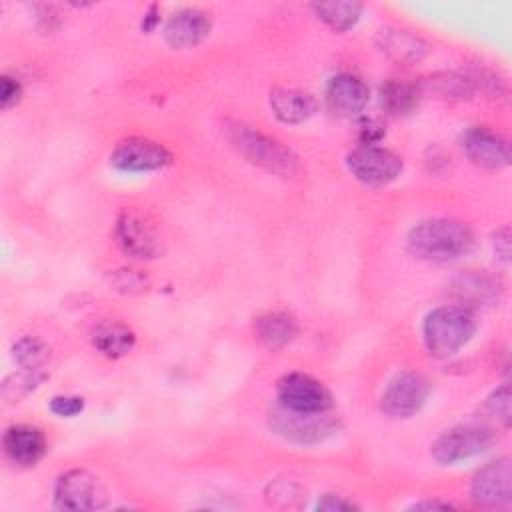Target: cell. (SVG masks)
<instances>
[{"instance_id": "obj_1", "label": "cell", "mask_w": 512, "mask_h": 512, "mask_svg": "<svg viewBox=\"0 0 512 512\" xmlns=\"http://www.w3.org/2000/svg\"><path fill=\"white\" fill-rule=\"evenodd\" d=\"M226 140L230 146L246 158L250 164L284 178L300 176L304 166L294 150L284 146L280 140L260 132L254 126L242 122H226L224 126Z\"/></svg>"}, {"instance_id": "obj_2", "label": "cell", "mask_w": 512, "mask_h": 512, "mask_svg": "<svg viewBox=\"0 0 512 512\" xmlns=\"http://www.w3.org/2000/svg\"><path fill=\"white\" fill-rule=\"evenodd\" d=\"M412 256L428 262H452L474 248V232L452 218H432L416 224L406 238Z\"/></svg>"}, {"instance_id": "obj_3", "label": "cell", "mask_w": 512, "mask_h": 512, "mask_svg": "<svg viewBox=\"0 0 512 512\" xmlns=\"http://www.w3.org/2000/svg\"><path fill=\"white\" fill-rule=\"evenodd\" d=\"M478 328L476 316L466 306H438L422 322L426 350L434 358H450L462 350Z\"/></svg>"}, {"instance_id": "obj_4", "label": "cell", "mask_w": 512, "mask_h": 512, "mask_svg": "<svg viewBox=\"0 0 512 512\" xmlns=\"http://www.w3.org/2000/svg\"><path fill=\"white\" fill-rule=\"evenodd\" d=\"M268 428L290 444L312 446L336 436L340 420L328 412H296L278 404L268 414Z\"/></svg>"}, {"instance_id": "obj_5", "label": "cell", "mask_w": 512, "mask_h": 512, "mask_svg": "<svg viewBox=\"0 0 512 512\" xmlns=\"http://www.w3.org/2000/svg\"><path fill=\"white\" fill-rule=\"evenodd\" d=\"M494 432L480 424H460L444 430L432 444V458L442 466L468 460L486 452L494 444Z\"/></svg>"}, {"instance_id": "obj_6", "label": "cell", "mask_w": 512, "mask_h": 512, "mask_svg": "<svg viewBox=\"0 0 512 512\" xmlns=\"http://www.w3.org/2000/svg\"><path fill=\"white\" fill-rule=\"evenodd\" d=\"M106 500L108 496L100 480L84 468H72L60 474L54 484V504L60 510H100L106 506Z\"/></svg>"}, {"instance_id": "obj_7", "label": "cell", "mask_w": 512, "mask_h": 512, "mask_svg": "<svg viewBox=\"0 0 512 512\" xmlns=\"http://www.w3.org/2000/svg\"><path fill=\"white\" fill-rule=\"evenodd\" d=\"M432 386L420 372L404 370L396 374L382 392L380 408L390 418H410L422 410Z\"/></svg>"}, {"instance_id": "obj_8", "label": "cell", "mask_w": 512, "mask_h": 512, "mask_svg": "<svg viewBox=\"0 0 512 512\" xmlns=\"http://www.w3.org/2000/svg\"><path fill=\"white\" fill-rule=\"evenodd\" d=\"M402 160L388 148L374 144H362L348 152V172L366 186H386L394 182L402 172Z\"/></svg>"}, {"instance_id": "obj_9", "label": "cell", "mask_w": 512, "mask_h": 512, "mask_svg": "<svg viewBox=\"0 0 512 512\" xmlns=\"http://www.w3.org/2000/svg\"><path fill=\"white\" fill-rule=\"evenodd\" d=\"M470 498L482 508H506L512 502V462L500 456L482 466L470 482Z\"/></svg>"}, {"instance_id": "obj_10", "label": "cell", "mask_w": 512, "mask_h": 512, "mask_svg": "<svg viewBox=\"0 0 512 512\" xmlns=\"http://www.w3.org/2000/svg\"><path fill=\"white\" fill-rule=\"evenodd\" d=\"M278 404L296 412H328L332 396L328 388L310 374L290 372L278 380Z\"/></svg>"}, {"instance_id": "obj_11", "label": "cell", "mask_w": 512, "mask_h": 512, "mask_svg": "<svg viewBox=\"0 0 512 512\" xmlns=\"http://www.w3.org/2000/svg\"><path fill=\"white\" fill-rule=\"evenodd\" d=\"M110 162L122 172H152L168 166L172 162V152L156 140L130 136L114 146Z\"/></svg>"}, {"instance_id": "obj_12", "label": "cell", "mask_w": 512, "mask_h": 512, "mask_svg": "<svg viewBox=\"0 0 512 512\" xmlns=\"http://www.w3.org/2000/svg\"><path fill=\"white\" fill-rule=\"evenodd\" d=\"M114 238L118 248L136 260H152L160 256L162 244L154 228L136 212H122L114 226Z\"/></svg>"}, {"instance_id": "obj_13", "label": "cell", "mask_w": 512, "mask_h": 512, "mask_svg": "<svg viewBox=\"0 0 512 512\" xmlns=\"http://www.w3.org/2000/svg\"><path fill=\"white\" fill-rule=\"evenodd\" d=\"M462 150L466 158L486 170H500L510 164V142L502 134L486 128L472 126L462 134Z\"/></svg>"}, {"instance_id": "obj_14", "label": "cell", "mask_w": 512, "mask_h": 512, "mask_svg": "<svg viewBox=\"0 0 512 512\" xmlns=\"http://www.w3.org/2000/svg\"><path fill=\"white\" fill-rule=\"evenodd\" d=\"M212 30L210 14L200 8H180L172 12L164 24V40L168 46L186 50L198 46Z\"/></svg>"}, {"instance_id": "obj_15", "label": "cell", "mask_w": 512, "mask_h": 512, "mask_svg": "<svg viewBox=\"0 0 512 512\" xmlns=\"http://www.w3.org/2000/svg\"><path fill=\"white\" fill-rule=\"evenodd\" d=\"M324 96H326L328 108L334 114L352 118L366 108L370 100V90L360 76L350 72H340L328 80Z\"/></svg>"}, {"instance_id": "obj_16", "label": "cell", "mask_w": 512, "mask_h": 512, "mask_svg": "<svg viewBox=\"0 0 512 512\" xmlns=\"http://www.w3.org/2000/svg\"><path fill=\"white\" fill-rule=\"evenodd\" d=\"M376 44L384 56H388L396 64H404V66L422 62L430 50L428 42L422 36H418L410 30H402V28L378 30Z\"/></svg>"}, {"instance_id": "obj_17", "label": "cell", "mask_w": 512, "mask_h": 512, "mask_svg": "<svg viewBox=\"0 0 512 512\" xmlns=\"http://www.w3.org/2000/svg\"><path fill=\"white\" fill-rule=\"evenodd\" d=\"M4 452L20 466H34L46 454V438L40 428L30 424H14L4 432Z\"/></svg>"}, {"instance_id": "obj_18", "label": "cell", "mask_w": 512, "mask_h": 512, "mask_svg": "<svg viewBox=\"0 0 512 512\" xmlns=\"http://www.w3.org/2000/svg\"><path fill=\"white\" fill-rule=\"evenodd\" d=\"M272 114L284 124H302L316 114V98L298 88H274L268 96Z\"/></svg>"}, {"instance_id": "obj_19", "label": "cell", "mask_w": 512, "mask_h": 512, "mask_svg": "<svg viewBox=\"0 0 512 512\" xmlns=\"http://www.w3.org/2000/svg\"><path fill=\"white\" fill-rule=\"evenodd\" d=\"M298 320L286 310H272L256 318L254 332L256 338L270 350H280L294 342L298 336Z\"/></svg>"}, {"instance_id": "obj_20", "label": "cell", "mask_w": 512, "mask_h": 512, "mask_svg": "<svg viewBox=\"0 0 512 512\" xmlns=\"http://www.w3.org/2000/svg\"><path fill=\"white\" fill-rule=\"evenodd\" d=\"M90 342L102 356L122 358L134 348L136 334L122 322L100 320L90 330Z\"/></svg>"}, {"instance_id": "obj_21", "label": "cell", "mask_w": 512, "mask_h": 512, "mask_svg": "<svg viewBox=\"0 0 512 512\" xmlns=\"http://www.w3.org/2000/svg\"><path fill=\"white\" fill-rule=\"evenodd\" d=\"M454 294L460 302L470 306H486L492 304L500 294V284L486 272L468 270L454 278L452 282Z\"/></svg>"}, {"instance_id": "obj_22", "label": "cell", "mask_w": 512, "mask_h": 512, "mask_svg": "<svg viewBox=\"0 0 512 512\" xmlns=\"http://www.w3.org/2000/svg\"><path fill=\"white\" fill-rule=\"evenodd\" d=\"M420 86L404 80H388L380 88V104L392 116H406L418 108Z\"/></svg>"}, {"instance_id": "obj_23", "label": "cell", "mask_w": 512, "mask_h": 512, "mask_svg": "<svg viewBox=\"0 0 512 512\" xmlns=\"http://www.w3.org/2000/svg\"><path fill=\"white\" fill-rule=\"evenodd\" d=\"M320 22H324L334 32H346L360 20L362 4L352 0H334V2H316L310 6Z\"/></svg>"}, {"instance_id": "obj_24", "label": "cell", "mask_w": 512, "mask_h": 512, "mask_svg": "<svg viewBox=\"0 0 512 512\" xmlns=\"http://www.w3.org/2000/svg\"><path fill=\"white\" fill-rule=\"evenodd\" d=\"M420 90H430L442 98L450 100H470L476 94L474 82L468 74H456V72H438L422 80L418 84Z\"/></svg>"}, {"instance_id": "obj_25", "label": "cell", "mask_w": 512, "mask_h": 512, "mask_svg": "<svg viewBox=\"0 0 512 512\" xmlns=\"http://www.w3.org/2000/svg\"><path fill=\"white\" fill-rule=\"evenodd\" d=\"M12 358L22 370H42L50 358V348L36 336H22L12 346Z\"/></svg>"}, {"instance_id": "obj_26", "label": "cell", "mask_w": 512, "mask_h": 512, "mask_svg": "<svg viewBox=\"0 0 512 512\" xmlns=\"http://www.w3.org/2000/svg\"><path fill=\"white\" fill-rule=\"evenodd\" d=\"M46 374L42 370H22L16 374H10L2 382V398L6 402H18L28 392L36 390L44 382Z\"/></svg>"}, {"instance_id": "obj_27", "label": "cell", "mask_w": 512, "mask_h": 512, "mask_svg": "<svg viewBox=\"0 0 512 512\" xmlns=\"http://www.w3.org/2000/svg\"><path fill=\"white\" fill-rule=\"evenodd\" d=\"M110 286L122 294H138V292L148 290L150 280L142 270L118 268L110 274Z\"/></svg>"}, {"instance_id": "obj_28", "label": "cell", "mask_w": 512, "mask_h": 512, "mask_svg": "<svg viewBox=\"0 0 512 512\" xmlns=\"http://www.w3.org/2000/svg\"><path fill=\"white\" fill-rule=\"evenodd\" d=\"M484 408L486 412L496 420L500 422L504 428L510 426V386L508 384H502L498 386L484 402Z\"/></svg>"}, {"instance_id": "obj_29", "label": "cell", "mask_w": 512, "mask_h": 512, "mask_svg": "<svg viewBox=\"0 0 512 512\" xmlns=\"http://www.w3.org/2000/svg\"><path fill=\"white\" fill-rule=\"evenodd\" d=\"M50 412L60 418H72L78 416L84 410V398L80 396H54L48 404Z\"/></svg>"}, {"instance_id": "obj_30", "label": "cell", "mask_w": 512, "mask_h": 512, "mask_svg": "<svg viewBox=\"0 0 512 512\" xmlns=\"http://www.w3.org/2000/svg\"><path fill=\"white\" fill-rule=\"evenodd\" d=\"M22 98V84L12 76H2L0 80V104L4 110L16 106Z\"/></svg>"}, {"instance_id": "obj_31", "label": "cell", "mask_w": 512, "mask_h": 512, "mask_svg": "<svg viewBox=\"0 0 512 512\" xmlns=\"http://www.w3.org/2000/svg\"><path fill=\"white\" fill-rule=\"evenodd\" d=\"M316 506L318 510H326V512H346V510L358 508L354 502H350L346 496H340V494H322Z\"/></svg>"}, {"instance_id": "obj_32", "label": "cell", "mask_w": 512, "mask_h": 512, "mask_svg": "<svg viewBox=\"0 0 512 512\" xmlns=\"http://www.w3.org/2000/svg\"><path fill=\"white\" fill-rule=\"evenodd\" d=\"M492 248H494L496 260H500L502 264H508V262H510V230H508L506 226L494 232V236H492Z\"/></svg>"}, {"instance_id": "obj_33", "label": "cell", "mask_w": 512, "mask_h": 512, "mask_svg": "<svg viewBox=\"0 0 512 512\" xmlns=\"http://www.w3.org/2000/svg\"><path fill=\"white\" fill-rule=\"evenodd\" d=\"M360 136L362 144H376L384 136V126L374 118H364L360 124Z\"/></svg>"}, {"instance_id": "obj_34", "label": "cell", "mask_w": 512, "mask_h": 512, "mask_svg": "<svg viewBox=\"0 0 512 512\" xmlns=\"http://www.w3.org/2000/svg\"><path fill=\"white\" fill-rule=\"evenodd\" d=\"M412 508L414 510H446L452 506L448 502H440V500H422V502H416Z\"/></svg>"}]
</instances>
